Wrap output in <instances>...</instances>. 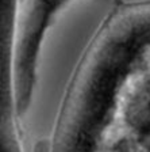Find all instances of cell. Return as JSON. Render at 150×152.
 <instances>
[{"instance_id": "obj_1", "label": "cell", "mask_w": 150, "mask_h": 152, "mask_svg": "<svg viewBox=\"0 0 150 152\" xmlns=\"http://www.w3.org/2000/svg\"><path fill=\"white\" fill-rule=\"evenodd\" d=\"M51 152H150V11L101 25L73 79Z\"/></svg>"}, {"instance_id": "obj_2", "label": "cell", "mask_w": 150, "mask_h": 152, "mask_svg": "<svg viewBox=\"0 0 150 152\" xmlns=\"http://www.w3.org/2000/svg\"><path fill=\"white\" fill-rule=\"evenodd\" d=\"M72 0H19L12 46L16 109L25 111L31 98L38 53L56 16Z\"/></svg>"}, {"instance_id": "obj_3", "label": "cell", "mask_w": 150, "mask_h": 152, "mask_svg": "<svg viewBox=\"0 0 150 152\" xmlns=\"http://www.w3.org/2000/svg\"><path fill=\"white\" fill-rule=\"evenodd\" d=\"M19 0H1V37H3V53L8 49V56L12 54L14 37H15L16 14Z\"/></svg>"}]
</instances>
